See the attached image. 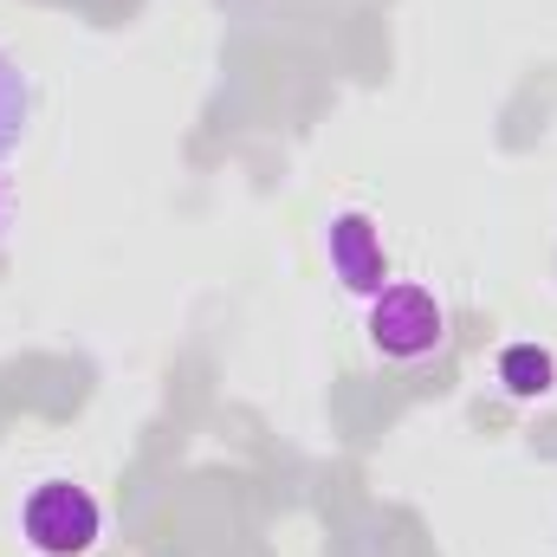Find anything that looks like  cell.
Wrapping results in <instances>:
<instances>
[{
  "label": "cell",
  "mask_w": 557,
  "mask_h": 557,
  "mask_svg": "<svg viewBox=\"0 0 557 557\" xmlns=\"http://www.w3.org/2000/svg\"><path fill=\"white\" fill-rule=\"evenodd\" d=\"M20 532L39 557H85L104 539V512L78 480H39L20 506Z\"/></svg>",
  "instance_id": "1"
},
{
  "label": "cell",
  "mask_w": 557,
  "mask_h": 557,
  "mask_svg": "<svg viewBox=\"0 0 557 557\" xmlns=\"http://www.w3.org/2000/svg\"><path fill=\"white\" fill-rule=\"evenodd\" d=\"M447 337V305L416 285V278H389L376 298H370V344L389 357V363H416L428 350H441Z\"/></svg>",
  "instance_id": "2"
},
{
  "label": "cell",
  "mask_w": 557,
  "mask_h": 557,
  "mask_svg": "<svg viewBox=\"0 0 557 557\" xmlns=\"http://www.w3.org/2000/svg\"><path fill=\"white\" fill-rule=\"evenodd\" d=\"M331 273L344 278L350 292H363V298H376V292L389 285L383 240H376V227H370L363 214H337V221H331Z\"/></svg>",
  "instance_id": "3"
},
{
  "label": "cell",
  "mask_w": 557,
  "mask_h": 557,
  "mask_svg": "<svg viewBox=\"0 0 557 557\" xmlns=\"http://www.w3.org/2000/svg\"><path fill=\"white\" fill-rule=\"evenodd\" d=\"M499 383H506V396L539 403V396L557 389V357L545 344H506V350H499Z\"/></svg>",
  "instance_id": "4"
},
{
  "label": "cell",
  "mask_w": 557,
  "mask_h": 557,
  "mask_svg": "<svg viewBox=\"0 0 557 557\" xmlns=\"http://www.w3.org/2000/svg\"><path fill=\"white\" fill-rule=\"evenodd\" d=\"M26 124H33V91H26V72L0 52V156H13L26 143Z\"/></svg>",
  "instance_id": "5"
},
{
  "label": "cell",
  "mask_w": 557,
  "mask_h": 557,
  "mask_svg": "<svg viewBox=\"0 0 557 557\" xmlns=\"http://www.w3.org/2000/svg\"><path fill=\"white\" fill-rule=\"evenodd\" d=\"M7 221H13V188L0 182V240H7Z\"/></svg>",
  "instance_id": "6"
}]
</instances>
